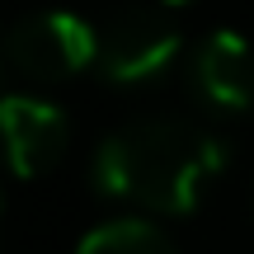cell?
I'll list each match as a JSON object with an SVG mask.
<instances>
[{
	"label": "cell",
	"instance_id": "obj_1",
	"mask_svg": "<svg viewBox=\"0 0 254 254\" xmlns=\"http://www.w3.org/2000/svg\"><path fill=\"white\" fill-rule=\"evenodd\" d=\"M226 170V146L198 123L141 118L94 151V189L141 212L184 217Z\"/></svg>",
	"mask_w": 254,
	"mask_h": 254
},
{
	"label": "cell",
	"instance_id": "obj_2",
	"mask_svg": "<svg viewBox=\"0 0 254 254\" xmlns=\"http://www.w3.org/2000/svg\"><path fill=\"white\" fill-rule=\"evenodd\" d=\"M179 57V28L160 9H118L104 28H94V66L113 85H146L165 75Z\"/></svg>",
	"mask_w": 254,
	"mask_h": 254
},
{
	"label": "cell",
	"instance_id": "obj_3",
	"mask_svg": "<svg viewBox=\"0 0 254 254\" xmlns=\"http://www.w3.org/2000/svg\"><path fill=\"white\" fill-rule=\"evenodd\" d=\"M0 57L24 80H71L85 66H94V28L80 14L43 9L9 28L0 43Z\"/></svg>",
	"mask_w": 254,
	"mask_h": 254
},
{
	"label": "cell",
	"instance_id": "obj_4",
	"mask_svg": "<svg viewBox=\"0 0 254 254\" xmlns=\"http://www.w3.org/2000/svg\"><path fill=\"white\" fill-rule=\"evenodd\" d=\"M71 123L57 104L33 94H9L0 99V160L19 179H38L66 155Z\"/></svg>",
	"mask_w": 254,
	"mask_h": 254
},
{
	"label": "cell",
	"instance_id": "obj_5",
	"mask_svg": "<svg viewBox=\"0 0 254 254\" xmlns=\"http://www.w3.org/2000/svg\"><path fill=\"white\" fill-rule=\"evenodd\" d=\"M193 85H198V94L207 104H217L226 113L254 109V47H250V38L217 28L193 57Z\"/></svg>",
	"mask_w": 254,
	"mask_h": 254
},
{
	"label": "cell",
	"instance_id": "obj_6",
	"mask_svg": "<svg viewBox=\"0 0 254 254\" xmlns=\"http://www.w3.org/2000/svg\"><path fill=\"white\" fill-rule=\"evenodd\" d=\"M174 240L151 217H109L80 236V254H170Z\"/></svg>",
	"mask_w": 254,
	"mask_h": 254
},
{
	"label": "cell",
	"instance_id": "obj_7",
	"mask_svg": "<svg viewBox=\"0 0 254 254\" xmlns=\"http://www.w3.org/2000/svg\"><path fill=\"white\" fill-rule=\"evenodd\" d=\"M165 5H184V0H165Z\"/></svg>",
	"mask_w": 254,
	"mask_h": 254
},
{
	"label": "cell",
	"instance_id": "obj_8",
	"mask_svg": "<svg viewBox=\"0 0 254 254\" xmlns=\"http://www.w3.org/2000/svg\"><path fill=\"white\" fill-rule=\"evenodd\" d=\"M0 207H5V202H0Z\"/></svg>",
	"mask_w": 254,
	"mask_h": 254
}]
</instances>
